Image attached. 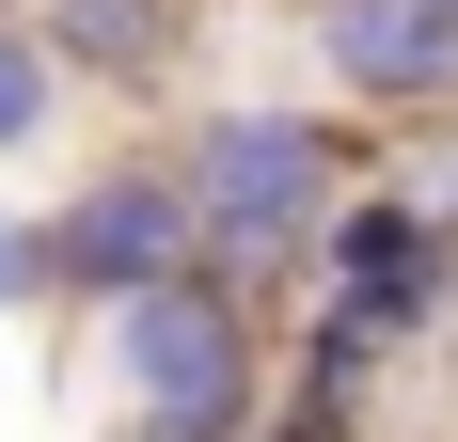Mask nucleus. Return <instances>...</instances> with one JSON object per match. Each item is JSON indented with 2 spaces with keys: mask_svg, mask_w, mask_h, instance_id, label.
Wrapping results in <instances>:
<instances>
[{
  "mask_svg": "<svg viewBox=\"0 0 458 442\" xmlns=\"http://www.w3.org/2000/svg\"><path fill=\"white\" fill-rule=\"evenodd\" d=\"M174 174H190L206 268L269 316V301H317V237L364 190V142L332 127V111H301V95H222V111L174 127Z\"/></svg>",
  "mask_w": 458,
  "mask_h": 442,
  "instance_id": "nucleus-1",
  "label": "nucleus"
},
{
  "mask_svg": "<svg viewBox=\"0 0 458 442\" xmlns=\"http://www.w3.org/2000/svg\"><path fill=\"white\" fill-rule=\"evenodd\" d=\"M95 332H111V395H127L142 442H253V411H269V316L237 301L222 268H174V285L111 301Z\"/></svg>",
  "mask_w": 458,
  "mask_h": 442,
  "instance_id": "nucleus-2",
  "label": "nucleus"
},
{
  "mask_svg": "<svg viewBox=\"0 0 458 442\" xmlns=\"http://www.w3.org/2000/svg\"><path fill=\"white\" fill-rule=\"evenodd\" d=\"M174 268H206L174 142H142V158H95V174L47 206V301H64V316H111V301H142V285H174Z\"/></svg>",
  "mask_w": 458,
  "mask_h": 442,
  "instance_id": "nucleus-3",
  "label": "nucleus"
},
{
  "mask_svg": "<svg viewBox=\"0 0 458 442\" xmlns=\"http://www.w3.org/2000/svg\"><path fill=\"white\" fill-rule=\"evenodd\" d=\"M317 301L348 316V332H379V348H427L443 301H458V221L427 206V190L364 174L332 206V237H317Z\"/></svg>",
  "mask_w": 458,
  "mask_h": 442,
  "instance_id": "nucleus-4",
  "label": "nucleus"
},
{
  "mask_svg": "<svg viewBox=\"0 0 458 442\" xmlns=\"http://www.w3.org/2000/svg\"><path fill=\"white\" fill-rule=\"evenodd\" d=\"M301 32H317L332 111H379V127L458 111V0H301Z\"/></svg>",
  "mask_w": 458,
  "mask_h": 442,
  "instance_id": "nucleus-5",
  "label": "nucleus"
},
{
  "mask_svg": "<svg viewBox=\"0 0 458 442\" xmlns=\"http://www.w3.org/2000/svg\"><path fill=\"white\" fill-rule=\"evenodd\" d=\"M32 32L64 80H111V95H158L174 80V32H190V0H32Z\"/></svg>",
  "mask_w": 458,
  "mask_h": 442,
  "instance_id": "nucleus-6",
  "label": "nucleus"
},
{
  "mask_svg": "<svg viewBox=\"0 0 458 442\" xmlns=\"http://www.w3.org/2000/svg\"><path fill=\"white\" fill-rule=\"evenodd\" d=\"M64 95H80V80L47 64V32H32V16H0V158H32V142L64 127Z\"/></svg>",
  "mask_w": 458,
  "mask_h": 442,
  "instance_id": "nucleus-7",
  "label": "nucleus"
},
{
  "mask_svg": "<svg viewBox=\"0 0 458 442\" xmlns=\"http://www.w3.org/2000/svg\"><path fill=\"white\" fill-rule=\"evenodd\" d=\"M253 442H364V379L284 363V379H269V411H253Z\"/></svg>",
  "mask_w": 458,
  "mask_h": 442,
  "instance_id": "nucleus-8",
  "label": "nucleus"
},
{
  "mask_svg": "<svg viewBox=\"0 0 458 442\" xmlns=\"http://www.w3.org/2000/svg\"><path fill=\"white\" fill-rule=\"evenodd\" d=\"M0 316H47V206H0Z\"/></svg>",
  "mask_w": 458,
  "mask_h": 442,
  "instance_id": "nucleus-9",
  "label": "nucleus"
},
{
  "mask_svg": "<svg viewBox=\"0 0 458 442\" xmlns=\"http://www.w3.org/2000/svg\"><path fill=\"white\" fill-rule=\"evenodd\" d=\"M127 442H142V427H127Z\"/></svg>",
  "mask_w": 458,
  "mask_h": 442,
  "instance_id": "nucleus-10",
  "label": "nucleus"
}]
</instances>
